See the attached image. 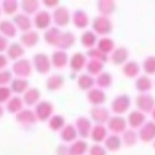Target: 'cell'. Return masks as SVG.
<instances>
[{
  "instance_id": "cell-1",
  "label": "cell",
  "mask_w": 155,
  "mask_h": 155,
  "mask_svg": "<svg viewBox=\"0 0 155 155\" xmlns=\"http://www.w3.org/2000/svg\"><path fill=\"white\" fill-rule=\"evenodd\" d=\"M131 106V98L128 95L122 94L117 96L110 104L112 112L117 115H122L129 110Z\"/></svg>"
},
{
  "instance_id": "cell-2",
  "label": "cell",
  "mask_w": 155,
  "mask_h": 155,
  "mask_svg": "<svg viewBox=\"0 0 155 155\" xmlns=\"http://www.w3.org/2000/svg\"><path fill=\"white\" fill-rule=\"evenodd\" d=\"M92 28L96 34L107 35L112 31V22L106 16H97L93 20Z\"/></svg>"
},
{
  "instance_id": "cell-3",
  "label": "cell",
  "mask_w": 155,
  "mask_h": 155,
  "mask_svg": "<svg viewBox=\"0 0 155 155\" xmlns=\"http://www.w3.org/2000/svg\"><path fill=\"white\" fill-rule=\"evenodd\" d=\"M136 105L143 114L151 112L155 107V98L150 93H140L136 97Z\"/></svg>"
},
{
  "instance_id": "cell-4",
  "label": "cell",
  "mask_w": 155,
  "mask_h": 155,
  "mask_svg": "<svg viewBox=\"0 0 155 155\" xmlns=\"http://www.w3.org/2000/svg\"><path fill=\"white\" fill-rule=\"evenodd\" d=\"M138 137L145 143L155 140V122H147L139 129Z\"/></svg>"
},
{
  "instance_id": "cell-5",
  "label": "cell",
  "mask_w": 155,
  "mask_h": 155,
  "mask_svg": "<svg viewBox=\"0 0 155 155\" xmlns=\"http://www.w3.org/2000/svg\"><path fill=\"white\" fill-rule=\"evenodd\" d=\"M127 122L126 120L120 115L111 116L108 121V128L115 135H118L119 133H124L126 128Z\"/></svg>"
},
{
  "instance_id": "cell-6",
  "label": "cell",
  "mask_w": 155,
  "mask_h": 155,
  "mask_svg": "<svg viewBox=\"0 0 155 155\" xmlns=\"http://www.w3.org/2000/svg\"><path fill=\"white\" fill-rule=\"evenodd\" d=\"M90 115L97 124H103L104 123H108L109 119L110 118L109 110L101 106L93 107L90 110Z\"/></svg>"
},
{
  "instance_id": "cell-7",
  "label": "cell",
  "mask_w": 155,
  "mask_h": 155,
  "mask_svg": "<svg viewBox=\"0 0 155 155\" xmlns=\"http://www.w3.org/2000/svg\"><path fill=\"white\" fill-rule=\"evenodd\" d=\"M145 121L146 115L140 110L131 111L127 116V120H126V122L130 125V127H132L133 129L140 128L145 124Z\"/></svg>"
},
{
  "instance_id": "cell-8",
  "label": "cell",
  "mask_w": 155,
  "mask_h": 155,
  "mask_svg": "<svg viewBox=\"0 0 155 155\" xmlns=\"http://www.w3.org/2000/svg\"><path fill=\"white\" fill-rule=\"evenodd\" d=\"M87 100L94 107L101 106L106 101V94L101 88H92L88 91Z\"/></svg>"
},
{
  "instance_id": "cell-9",
  "label": "cell",
  "mask_w": 155,
  "mask_h": 155,
  "mask_svg": "<svg viewBox=\"0 0 155 155\" xmlns=\"http://www.w3.org/2000/svg\"><path fill=\"white\" fill-rule=\"evenodd\" d=\"M129 52L127 48L124 47H120L112 51L110 55V61L116 65L124 64L128 59Z\"/></svg>"
},
{
  "instance_id": "cell-10",
  "label": "cell",
  "mask_w": 155,
  "mask_h": 155,
  "mask_svg": "<svg viewBox=\"0 0 155 155\" xmlns=\"http://www.w3.org/2000/svg\"><path fill=\"white\" fill-rule=\"evenodd\" d=\"M90 136L93 141H95L96 143H101L106 139L108 132L103 124H96L91 129Z\"/></svg>"
},
{
  "instance_id": "cell-11",
  "label": "cell",
  "mask_w": 155,
  "mask_h": 155,
  "mask_svg": "<svg viewBox=\"0 0 155 155\" xmlns=\"http://www.w3.org/2000/svg\"><path fill=\"white\" fill-rule=\"evenodd\" d=\"M122 71L124 76L128 78H134L138 75L139 71H140V66L135 61H126L123 66Z\"/></svg>"
},
{
  "instance_id": "cell-12",
  "label": "cell",
  "mask_w": 155,
  "mask_h": 155,
  "mask_svg": "<svg viewBox=\"0 0 155 155\" xmlns=\"http://www.w3.org/2000/svg\"><path fill=\"white\" fill-rule=\"evenodd\" d=\"M122 138L115 134L107 136L106 139L104 140L105 149L110 151H117L122 147Z\"/></svg>"
},
{
  "instance_id": "cell-13",
  "label": "cell",
  "mask_w": 155,
  "mask_h": 155,
  "mask_svg": "<svg viewBox=\"0 0 155 155\" xmlns=\"http://www.w3.org/2000/svg\"><path fill=\"white\" fill-rule=\"evenodd\" d=\"M136 88L140 93H148L152 88V82L148 75H141L136 80Z\"/></svg>"
},
{
  "instance_id": "cell-14",
  "label": "cell",
  "mask_w": 155,
  "mask_h": 155,
  "mask_svg": "<svg viewBox=\"0 0 155 155\" xmlns=\"http://www.w3.org/2000/svg\"><path fill=\"white\" fill-rule=\"evenodd\" d=\"M76 126L78 132L82 137H87L89 136L91 132V123L86 117H80L76 121Z\"/></svg>"
},
{
  "instance_id": "cell-15",
  "label": "cell",
  "mask_w": 155,
  "mask_h": 155,
  "mask_svg": "<svg viewBox=\"0 0 155 155\" xmlns=\"http://www.w3.org/2000/svg\"><path fill=\"white\" fill-rule=\"evenodd\" d=\"M114 48H115V44L114 40L109 37H103L98 40L97 43V48L106 55L114 51Z\"/></svg>"
},
{
  "instance_id": "cell-16",
  "label": "cell",
  "mask_w": 155,
  "mask_h": 155,
  "mask_svg": "<svg viewBox=\"0 0 155 155\" xmlns=\"http://www.w3.org/2000/svg\"><path fill=\"white\" fill-rule=\"evenodd\" d=\"M97 9L101 13L102 16L108 17L115 10V3L110 0H101L97 2Z\"/></svg>"
},
{
  "instance_id": "cell-17",
  "label": "cell",
  "mask_w": 155,
  "mask_h": 155,
  "mask_svg": "<svg viewBox=\"0 0 155 155\" xmlns=\"http://www.w3.org/2000/svg\"><path fill=\"white\" fill-rule=\"evenodd\" d=\"M138 139V136L136 133L135 130L133 129H128L125 130L123 133V137H122V142L127 147H132L135 146L137 142Z\"/></svg>"
},
{
  "instance_id": "cell-18",
  "label": "cell",
  "mask_w": 155,
  "mask_h": 155,
  "mask_svg": "<svg viewBox=\"0 0 155 155\" xmlns=\"http://www.w3.org/2000/svg\"><path fill=\"white\" fill-rule=\"evenodd\" d=\"M81 43L84 48H87L89 49L93 48L94 46L97 43V35L91 31H87L84 33V35L81 37Z\"/></svg>"
},
{
  "instance_id": "cell-19",
  "label": "cell",
  "mask_w": 155,
  "mask_h": 155,
  "mask_svg": "<svg viewBox=\"0 0 155 155\" xmlns=\"http://www.w3.org/2000/svg\"><path fill=\"white\" fill-rule=\"evenodd\" d=\"M74 21L78 28H86L89 23V18L84 11L78 10L74 15Z\"/></svg>"
},
{
  "instance_id": "cell-20",
  "label": "cell",
  "mask_w": 155,
  "mask_h": 155,
  "mask_svg": "<svg viewBox=\"0 0 155 155\" xmlns=\"http://www.w3.org/2000/svg\"><path fill=\"white\" fill-rule=\"evenodd\" d=\"M112 83V76L106 72H102L101 74H98L97 79H96V84H97L98 88L103 89V88H108L110 87Z\"/></svg>"
},
{
  "instance_id": "cell-21",
  "label": "cell",
  "mask_w": 155,
  "mask_h": 155,
  "mask_svg": "<svg viewBox=\"0 0 155 155\" xmlns=\"http://www.w3.org/2000/svg\"><path fill=\"white\" fill-rule=\"evenodd\" d=\"M104 63L96 61V60H90L87 63V72L92 75H98L103 72Z\"/></svg>"
},
{
  "instance_id": "cell-22",
  "label": "cell",
  "mask_w": 155,
  "mask_h": 155,
  "mask_svg": "<svg viewBox=\"0 0 155 155\" xmlns=\"http://www.w3.org/2000/svg\"><path fill=\"white\" fill-rule=\"evenodd\" d=\"M95 82L96 81L94 80V78L91 75L82 74L78 79V86L83 90H90V89H92Z\"/></svg>"
},
{
  "instance_id": "cell-23",
  "label": "cell",
  "mask_w": 155,
  "mask_h": 155,
  "mask_svg": "<svg viewBox=\"0 0 155 155\" xmlns=\"http://www.w3.org/2000/svg\"><path fill=\"white\" fill-rule=\"evenodd\" d=\"M86 64H87V58L84 54L76 53L74 55V57L71 61V67L74 71H79Z\"/></svg>"
},
{
  "instance_id": "cell-24",
  "label": "cell",
  "mask_w": 155,
  "mask_h": 155,
  "mask_svg": "<svg viewBox=\"0 0 155 155\" xmlns=\"http://www.w3.org/2000/svg\"><path fill=\"white\" fill-rule=\"evenodd\" d=\"M88 149L87 143L83 141V140H78L74 144L72 145L70 152L72 153V155H83L84 154Z\"/></svg>"
},
{
  "instance_id": "cell-25",
  "label": "cell",
  "mask_w": 155,
  "mask_h": 155,
  "mask_svg": "<svg viewBox=\"0 0 155 155\" xmlns=\"http://www.w3.org/2000/svg\"><path fill=\"white\" fill-rule=\"evenodd\" d=\"M144 72L148 75H153L155 74V56L147 57L142 64Z\"/></svg>"
},
{
  "instance_id": "cell-26",
  "label": "cell",
  "mask_w": 155,
  "mask_h": 155,
  "mask_svg": "<svg viewBox=\"0 0 155 155\" xmlns=\"http://www.w3.org/2000/svg\"><path fill=\"white\" fill-rule=\"evenodd\" d=\"M87 56L89 58H91V60H96V61H98L102 63H104L108 61V55L104 54L101 50H98L97 48H93L89 49L87 51Z\"/></svg>"
},
{
  "instance_id": "cell-27",
  "label": "cell",
  "mask_w": 155,
  "mask_h": 155,
  "mask_svg": "<svg viewBox=\"0 0 155 155\" xmlns=\"http://www.w3.org/2000/svg\"><path fill=\"white\" fill-rule=\"evenodd\" d=\"M76 137V130L74 129V126L68 125L67 127L62 132V138L66 141H71Z\"/></svg>"
},
{
  "instance_id": "cell-28",
  "label": "cell",
  "mask_w": 155,
  "mask_h": 155,
  "mask_svg": "<svg viewBox=\"0 0 155 155\" xmlns=\"http://www.w3.org/2000/svg\"><path fill=\"white\" fill-rule=\"evenodd\" d=\"M58 11L59 12H57V23H59L61 25L67 24L68 21H69L68 11L66 9H64V8H61Z\"/></svg>"
},
{
  "instance_id": "cell-29",
  "label": "cell",
  "mask_w": 155,
  "mask_h": 155,
  "mask_svg": "<svg viewBox=\"0 0 155 155\" xmlns=\"http://www.w3.org/2000/svg\"><path fill=\"white\" fill-rule=\"evenodd\" d=\"M89 155H107V150L98 144H95L89 149Z\"/></svg>"
},
{
  "instance_id": "cell-30",
  "label": "cell",
  "mask_w": 155,
  "mask_h": 155,
  "mask_svg": "<svg viewBox=\"0 0 155 155\" xmlns=\"http://www.w3.org/2000/svg\"><path fill=\"white\" fill-rule=\"evenodd\" d=\"M55 62L56 65L59 66V67H62L66 64L67 62V55L65 53L62 52H58L55 54Z\"/></svg>"
},
{
  "instance_id": "cell-31",
  "label": "cell",
  "mask_w": 155,
  "mask_h": 155,
  "mask_svg": "<svg viewBox=\"0 0 155 155\" xmlns=\"http://www.w3.org/2000/svg\"><path fill=\"white\" fill-rule=\"evenodd\" d=\"M151 114H152V118L155 120V107H154V109H153V110L151 111Z\"/></svg>"
},
{
  "instance_id": "cell-32",
  "label": "cell",
  "mask_w": 155,
  "mask_h": 155,
  "mask_svg": "<svg viewBox=\"0 0 155 155\" xmlns=\"http://www.w3.org/2000/svg\"><path fill=\"white\" fill-rule=\"evenodd\" d=\"M153 148H154V150H155V140H154V142H153Z\"/></svg>"
}]
</instances>
